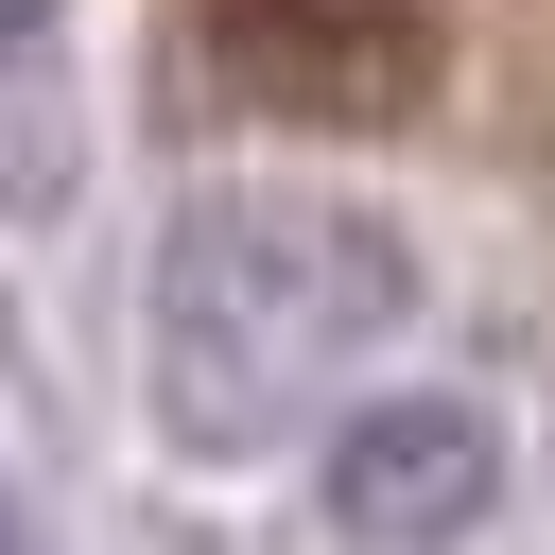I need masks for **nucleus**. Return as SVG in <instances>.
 Returning <instances> with one entry per match:
<instances>
[{"mask_svg": "<svg viewBox=\"0 0 555 555\" xmlns=\"http://www.w3.org/2000/svg\"><path fill=\"white\" fill-rule=\"evenodd\" d=\"M399 330H416V243H399V208H364L330 173H208L156 225L139 364H156V434L191 468L330 434Z\"/></svg>", "mask_w": 555, "mask_h": 555, "instance_id": "obj_1", "label": "nucleus"}, {"mask_svg": "<svg viewBox=\"0 0 555 555\" xmlns=\"http://www.w3.org/2000/svg\"><path fill=\"white\" fill-rule=\"evenodd\" d=\"M503 486H520V451L468 382H364L312 434V503H330L347 555H451V538L503 520Z\"/></svg>", "mask_w": 555, "mask_h": 555, "instance_id": "obj_2", "label": "nucleus"}, {"mask_svg": "<svg viewBox=\"0 0 555 555\" xmlns=\"http://www.w3.org/2000/svg\"><path fill=\"white\" fill-rule=\"evenodd\" d=\"M208 69L243 104H295V121H399L434 87V35L399 0H225L208 17Z\"/></svg>", "mask_w": 555, "mask_h": 555, "instance_id": "obj_3", "label": "nucleus"}, {"mask_svg": "<svg viewBox=\"0 0 555 555\" xmlns=\"http://www.w3.org/2000/svg\"><path fill=\"white\" fill-rule=\"evenodd\" d=\"M69 156H87V121H69V69L17 35V0H0V208H52L69 191Z\"/></svg>", "mask_w": 555, "mask_h": 555, "instance_id": "obj_4", "label": "nucleus"}, {"mask_svg": "<svg viewBox=\"0 0 555 555\" xmlns=\"http://www.w3.org/2000/svg\"><path fill=\"white\" fill-rule=\"evenodd\" d=\"M0 555H35V503H17V486H0Z\"/></svg>", "mask_w": 555, "mask_h": 555, "instance_id": "obj_5", "label": "nucleus"}]
</instances>
